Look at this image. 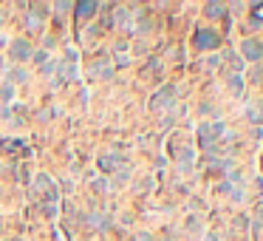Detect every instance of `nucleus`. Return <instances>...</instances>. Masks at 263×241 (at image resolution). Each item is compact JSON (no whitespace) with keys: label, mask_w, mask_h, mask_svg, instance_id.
<instances>
[{"label":"nucleus","mask_w":263,"mask_h":241,"mask_svg":"<svg viewBox=\"0 0 263 241\" xmlns=\"http://www.w3.org/2000/svg\"><path fill=\"white\" fill-rule=\"evenodd\" d=\"M34 54V49H31V43L29 40H23V37H17V40H12L9 43V57H12L17 65H23V62H29V57Z\"/></svg>","instance_id":"obj_1"},{"label":"nucleus","mask_w":263,"mask_h":241,"mask_svg":"<svg viewBox=\"0 0 263 241\" xmlns=\"http://www.w3.org/2000/svg\"><path fill=\"white\" fill-rule=\"evenodd\" d=\"M241 54H244V60L246 62H260L263 60V43L257 37H246L244 43H241Z\"/></svg>","instance_id":"obj_2"},{"label":"nucleus","mask_w":263,"mask_h":241,"mask_svg":"<svg viewBox=\"0 0 263 241\" xmlns=\"http://www.w3.org/2000/svg\"><path fill=\"white\" fill-rule=\"evenodd\" d=\"M221 46V34L212 29H198L196 31V49L207 51V49H218Z\"/></svg>","instance_id":"obj_3"},{"label":"nucleus","mask_w":263,"mask_h":241,"mask_svg":"<svg viewBox=\"0 0 263 241\" xmlns=\"http://www.w3.org/2000/svg\"><path fill=\"white\" fill-rule=\"evenodd\" d=\"M74 12H77L80 20H88V17H93V12H99V3H77Z\"/></svg>","instance_id":"obj_4"},{"label":"nucleus","mask_w":263,"mask_h":241,"mask_svg":"<svg viewBox=\"0 0 263 241\" xmlns=\"http://www.w3.org/2000/svg\"><path fill=\"white\" fill-rule=\"evenodd\" d=\"M26 77H29V71H26L23 65H17V68H12V71H9L6 82H12V85H20V82H26Z\"/></svg>","instance_id":"obj_5"},{"label":"nucleus","mask_w":263,"mask_h":241,"mask_svg":"<svg viewBox=\"0 0 263 241\" xmlns=\"http://www.w3.org/2000/svg\"><path fill=\"white\" fill-rule=\"evenodd\" d=\"M224 9H227L224 3H207V6H204V14H207L209 20H218L221 14H224Z\"/></svg>","instance_id":"obj_6"},{"label":"nucleus","mask_w":263,"mask_h":241,"mask_svg":"<svg viewBox=\"0 0 263 241\" xmlns=\"http://www.w3.org/2000/svg\"><path fill=\"white\" fill-rule=\"evenodd\" d=\"M229 91H232L235 97H241V91H244V82H241V74H232V77H229Z\"/></svg>","instance_id":"obj_7"},{"label":"nucleus","mask_w":263,"mask_h":241,"mask_svg":"<svg viewBox=\"0 0 263 241\" xmlns=\"http://www.w3.org/2000/svg\"><path fill=\"white\" fill-rule=\"evenodd\" d=\"M12 97H14V88L12 85L0 88V105H3V102H12Z\"/></svg>","instance_id":"obj_8"}]
</instances>
